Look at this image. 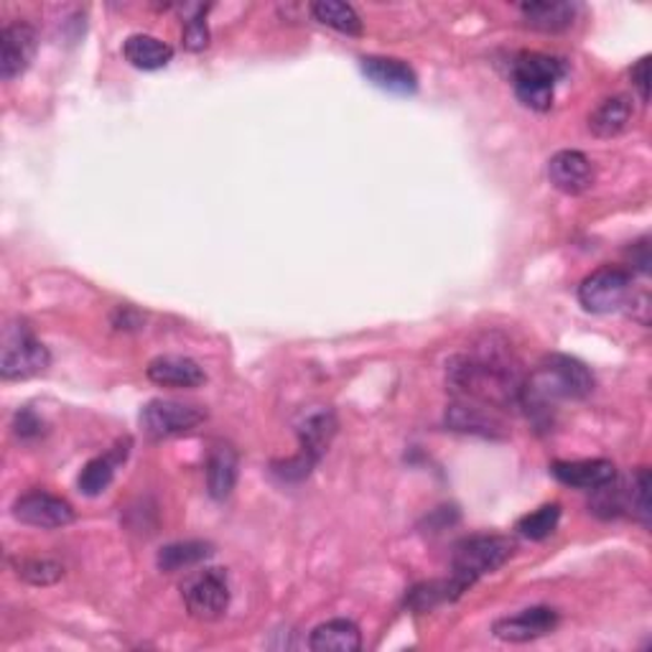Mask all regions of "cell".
<instances>
[{
	"instance_id": "1",
	"label": "cell",
	"mask_w": 652,
	"mask_h": 652,
	"mask_svg": "<svg viewBox=\"0 0 652 652\" xmlns=\"http://www.w3.org/2000/svg\"><path fill=\"white\" fill-rule=\"evenodd\" d=\"M446 383L462 400L494 410L517 406L525 375L508 345H497L487 337L471 354H459L449 362Z\"/></svg>"
},
{
	"instance_id": "2",
	"label": "cell",
	"mask_w": 652,
	"mask_h": 652,
	"mask_svg": "<svg viewBox=\"0 0 652 652\" xmlns=\"http://www.w3.org/2000/svg\"><path fill=\"white\" fill-rule=\"evenodd\" d=\"M594 375L584 362L569 354H548L531 377H525L520 403L535 423H550L558 400H581L594 391Z\"/></svg>"
},
{
	"instance_id": "3",
	"label": "cell",
	"mask_w": 652,
	"mask_h": 652,
	"mask_svg": "<svg viewBox=\"0 0 652 652\" xmlns=\"http://www.w3.org/2000/svg\"><path fill=\"white\" fill-rule=\"evenodd\" d=\"M512 550H515V543L504 535H475V538L462 540L454 550L452 577H449V586L456 599L487 573L508 563Z\"/></svg>"
},
{
	"instance_id": "4",
	"label": "cell",
	"mask_w": 652,
	"mask_h": 652,
	"mask_svg": "<svg viewBox=\"0 0 652 652\" xmlns=\"http://www.w3.org/2000/svg\"><path fill=\"white\" fill-rule=\"evenodd\" d=\"M566 74L561 59L548 54H523L512 67V84L520 103L531 110L546 113L554 105L556 82Z\"/></svg>"
},
{
	"instance_id": "5",
	"label": "cell",
	"mask_w": 652,
	"mask_h": 652,
	"mask_svg": "<svg viewBox=\"0 0 652 652\" xmlns=\"http://www.w3.org/2000/svg\"><path fill=\"white\" fill-rule=\"evenodd\" d=\"M632 299V273L617 266H604L584 278L579 286V301L592 314H612Z\"/></svg>"
},
{
	"instance_id": "6",
	"label": "cell",
	"mask_w": 652,
	"mask_h": 652,
	"mask_svg": "<svg viewBox=\"0 0 652 652\" xmlns=\"http://www.w3.org/2000/svg\"><path fill=\"white\" fill-rule=\"evenodd\" d=\"M51 354L26 326L5 331L3 354H0V375L3 380H28L49 368Z\"/></svg>"
},
{
	"instance_id": "7",
	"label": "cell",
	"mask_w": 652,
	"mask_h": 652,
	"mask_svg": "<svg viewBox=\"0 0 652 652\" xmlns=\"http://www.w3.org/2000/svg\"><path fill=\"white\" fill-rule=\"evenodd\" d=\"M184 604L194 619L214 622L230 607V581L222 569L194 573L184 584Z\"/></svg>"
},
{
	"instance_id": "8",
	"label": "cell",
	"mask_w": 652,
	"mask_h": 652,
	"mask_svg": "<svg viewBox=\"0 0 652 652\" xmlns=\"http://www.w3.org/2000/svg\"><path fill=\"white\" fill-rule=\"evenodd\" d=\"M207 410L199 406H191V403H178V400H151L149 406L143 408L141 423L149 436L153 439H166L176 436V433H186L197 429L199 423H205Z\"/></svg>"
},
{
	"instance_id": "9",
	"label": "cell",
	"mask_w": 652,
	"mask_h": 652,
	"mask_svg": "<svg viewBox=\"0 0 652 652\" xmlns=\"http://www.w3.org/2000/svg\"><path fill=\"white\" fill-rule=\"evenodd\" d=\"M13 517L21 520L23 525L42 527V531H54V527H65L74 520V508L65 497L42 492H26L13 502Z\"/></svg>"
},
{
	"instance_id": "10",
	"label": "cell",
	"mask_w": 652,
	"mask_h": 652,
	"mask_svg": "<svg viewBox=\"0 0 652 652\" xmlns=\"http://www.w3.org/2000/svg\"><path fill=\"white\" fill-rule=\"evenodd\" d=\"M36 31L28 23H8L3 34H0V77L5 82L26 72L36 54Z\"/></svg>"
},
{
	"instance_id": "11",
	"label": "cell",
	"mask_w": 652,
	"mask_h": 652,
	"mask_svg": "<svg viewBox=\"0 0 652 652\" xmlns=\"http://www.w3.org/2000/svg\"><path fill=\"white\" fill-rule=\"evenodd\" d=\"M558 627V612L550 607H531L512 617L497 619L492 632L504 642H533L546 638Z\"/></svg>"
},
{
	"instance_id": "12",
	"label": "cell",
	"mask_w": 652,
	"mask_h": 652,
	"mask_svg": "<svg viewBox=\"0 0 652 652\" xmlns=\"http://www.w3.org/2000/svg\"><path fill=\"white\" fill-rule=\"evenodd\" d=\"M548 178L558 191L577 197L594 186V166L581 151H558L548 161Z\"/></svg>"
},
{
	"instance_id": "13",
	"label": "cell",
	"mask_w": 652,
	"mask_h": 652,
	"mask_svg": "<svg viewBox=\"0 0 652 652\" xmlns=\"http://www.w3.org/2000/svg\"><path fill=\"white\" fill-rule=\"evenodd\" d=\"M362 74L375 84L377 90L391 95H414L418 90V77L406 61L387 57H364L360 61Z\"/></svg>"
},
{
	"instance_id": "14",
	"label": "cell",
	"mask_w": 652,
	"mask_h": 652,
	"mask_svg": "<svg viewBox=\"0 0 652 652\" xmlns=\"http://www.w3.org/2000/svg\"><path fill=\"white\" fill-rule=\"evenodd\" d=\"M145 375H149L151 383L163 387H199L207 380L199 362L182 354L156 357V360H151L149 368H145Z\"/></svg>"
},
{
	"instance_id": "15",
	"label": "cell",
	"mask_w": 652,
	"mask_h": 652,
	"mask_svg": "<svg viewBox=\"0 0 652 652\" xmlns=\"http://www.w3.org/2000/svg\"><path fill=\"white\" fill-rule=\"evenodd\" d=\"M554 477L561 485L577 489H599L617 477V467L609 459H579V462H556Z\"/></svg>"
},
{
	"instance_id": "16",
	"label": "cell",
	"mask_w": 652,
	"mask_h": 652,
	"mask_svg": "<svg viewBox=\"0 0 652 652\" xmlns=\"http://www.w3.org/2000/svg\"><path fill=\"white\" fill-rule=\"evenodd\" d=\"M446 423L452 426L454 431L479 433V436H500L502 433V421L492 414V408L469 400L454 403V406L446 410Z\"/></svg>"
},
{
	"instance_id": "17",
	"label": "cell",
	"mask_w": 652,
	"mask_h": 652,
	"mask_svg": "<svg viewBox=\"0 0 652 652\" xmlns=\"http://www.w3.org/2000/svg\"><path fill=\"white\" fill-rule=\"evenodd\" d=\"M314 652H357L362 650V632L352 619H329L308 638Z\"/></svg>"
},
{
	"instance_id": "18",
	"label": "cell",
	"mask_w": 652,
	"mask_h": 652,
	"mask_svg": "<svg viewBox=\"0 0 652 652\" xmlns=\"http://www.w3.org/2000/svg\"><path fill=\"white\" fill-rule=\"evenodd\" d=\"M123 57H126L130 67L143 69V72H156V69H163L174 59V49L156 36L133 34L123 44Z\"/></svg>"
},
{
	"instance_id": "19",
	"label": "cell",
	"mask_w": 652,
	"mask_h": 652,
	"mask_svg": "<svg viewBox=\"0 0 652 652\" xmlns=\"http://www.w3.org/2000/svg\"><path fill=\"white\" fill-rule=\"evenodd\" d=\"M523 21L535 31H546V34H558L566 31L577 19V5L573 3H558V0H538V3L520 5Z\"/></svg>"
},
{
	"instance_id": "20",
	"label": "cell",
	"mask_w": 652,
	"mask_h": 652,
	"mask_svg": "<svg viewBox=\"0 0 652 652\" xmlns=\"http://www.w3.org/2000/svg\"><path fill=\"white\" fill-rule=\"evenodd\" d=\"M237 485V454L232 446L217 444L207 459V487L214 500H224Z\"/></svg>"
},
{
	"instance_id": "21",
	"label": "cell",
	"mask_w": 652,
	"mask_h": 652,
	"mask_svg": "<svg viewBox=\"0 0 652 652\" xmlns=\"http://www.w3.org/2000/svg\"><path fill=\"white\" fill-rule=\"evenodd\" d=\"M630 120H632L630 97L625 95L607 97L592 115H589V130H592L596 138H615L619 133H625L627 126H630Z\"/></svg>"
},
{
	"instance_id": "22",
	"label": "cell",
	"mask_w": 652,
	"mask_h": 652,
	"mask_svg": "<svg viewBox=\"0 0 652 652\" xmlns=\"http://www.w3.org/2000/svg\"><path fill=\"white\" fill-rule=\"evenodd\" d=\"M212 556V546L205 540H184V543H171V546H163L159 550V569L166 573L182 571V569H191L201 561Z\"/></svg>"
},
{
	"instance_id": "23",
	"label": "cell",
	"mask_w": 652,
	"mask_h": 652,
	"mask_svg": "<svg viewBox=\"0 0 652 652\" xmlns=\"http://www.w3.org/2000/svg\"><path fill=\"white\" fill-rule=\"evenodd\" d=\"M314 19L329 26L339 34L347 36H362V19L349 3H339V0H319L312 5Z\"/></svg>"
},
{
	"instance_id": "24",
	"label": "cell",
	"mask_w": 652,
	"mask_h": 652,
	"mask_svg": "<svg viewBox=\"0 0 652 652\" xmlns=\"http://www.w3.org/2000/svg\"><path fill=\"white\" fill-rule=\"evenodd\" d=\"M120 459H126V452L97 456V459L84 464V469L80 475V492H84L88 497L103 494L105 489L113 485L115 467H118Z\"/></svg>"
},
{
	"instance_id": "25",
	"label": "cell",
	"mask_w": 652,
	"mask_h": 652,
	"mask_svg": "<svg viewBox=\"0 0 652 652\" xmlns=\"http://www.w3.org/2000/svg\"><path fill=\"white\" fill-rule=\"evenodd\" d=\"M558 520H561V504L550 502V504H543V508L527 512V515L520 517L515 531L523 535V538L546 540L548 535L556 533Z\"/></svg>"
},
{
	"instance_id": "26",
	"label": "cell",
	"mask_w": 652,
	"mask_h": 652,
	"mask_svg": "<svg viewBox=\"0 0 652 652\" xmlns=\"http://www.w3.org/2000/svg\"><path fill=\"white\" fill-rule=\"evenodd\" d=\"M19 579L28 581L34 586H49L57 584V581L65 577V569L57 561H49V558H23V561L13 563Z\"/></svg>"
},
{
	"instance_id": "27",
	"label": "cell",
	"mask_w": 652,
	"mask_h": 652,
	"mask_svg": "<svg viewBox=\"0 0 652 652\" xmlns=\"http://www.w3.org/2000/svg\"><path fill=\"white\" fill-rule=\"evenodd\" d=\"M454 599L456 596L452 592V586H449V579H444V581H431V584L416 586L408 596V607L416 612H431L436 609L439 604L454 602Z\"/></svg>"
},
{
	"instance_id": "28",
	"label": "cell",
	"mask_w": 652,
	"mask_h": 652,
	"mask_svg": "<svg viewBox=\"0 0 652 652\" xmlns=\"http://www.w3.org/2000/svg\"><path fill=\"white\" fill-rule=\"evenodd\" d=\"M205 11H207V8L201 5L197 13L189 15V19L184 21V46L189 51H201V49H207V44H209Z\"/></svg>"
},
{
	"instance_id": "29",
	"label": "cell",
	"mask_w": 652,
	"mask_h": 652,
	"mask_svg": "<svg viewBox=\"0 0 652 652\" xmlns=\"http://www.w3.org/2000/svg\"><path fill=\"white\" fill-rule=\"evenodd\" d=\"M632 494H634V515H638L642 523H650V471L640 469L638 477L632 482Z\"/></svg>"
},
{
	"instance_id": "30",
	"label": "cell",
	"mask_w": 652,
	"mask_h": 652,
	"mask_svg": "<svg viewBox=\"0 0 652 652\" xmlns=\"http://www.w3.org/2000/svg\"><path fill=\"white\" fill-rule=\"evenodd\" d=\"M632 84H634V90L640 92L642 103H648L650 100V57H642L638 65L632 67Z\"/></svg>"
},
{
	"instance_id": "31",
	"label": "cell",
	"mask_w": 652,
	"mask_h": 652,
	"mask_svg": "<svg viewBox=\"0 0 652 652\" xmlns=\"http://www.w3.org/2000/svg\"><path fill=\"white\" fill-rule=\"evenodd\" d=\"M15 433H19L21 439H28V436H38L42 433V421L31 414V410H23V414L15 416V423H13Z\"/></svg>"
}]
</instances>
